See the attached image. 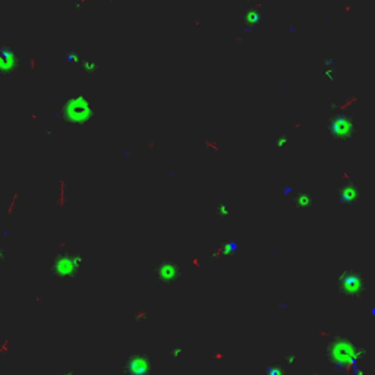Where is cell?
I'll list each match as a JSON object with an SVG mask.
<instances>
[{"label": "cell", "instance_id": "cell-1", "mask_svg": "<svg viewBox=\"0 0 375 375\" xmlns=\"http://www.w3.org/2000/svg\"><path fill=\"white\" fill-rule=\"evenodd\" d=\"M82 261L81 255H75V254H62L60 257H57L51 265V273L57 277V279H72L73 274L78 273L79 270V264Z\"/></svg>", "mask_w": 375, "mask_h": 375}, {"label": "cell", "instance_id": "cell-2", "mask_svg": "<svg viewBox=\"0 0 375 375\" xmlns=\"http://www.w3.org/2000/svg\"><path fill=\"white\" fill-rule=\"evenodd\" d=\"M155 274H157V279L163 283H174L179 276H180V268L177 264L174 262H170V261H163L160 262L157 267H155Z\"/></svg>", "mask_w": 375, "mask_h": 375}, {"label": "cell", "instance_id": "cell-3", "mask_svg": "<svg viewBox=\"0 0 375 375\" xmlns=\"http://www.w3.org/2000/svg\"><path fill=\"white\" fill-rule=\"evenodd\" d=\"M68 108H72L75 110V114H72L69 119L72 120H79V122H84L89 117L91 114V110L88 107V104H85L84 100H72L68 106Z\"/></svg>", "mask_w": 375, "mask_h": 375}, {"label": "cell", "instance_id": "cell-4", "mask_svg": "<svg viewBox=\"0 0 375 375\" xmlns=\"http://www.w3.org/2000/svg\"><path fill=\"white\" fill-rule=\"evenodd\" d=\"M148 363H150V360L147 359L145 355H134L128 360L126 366H128V371H131V372H145Z\"/></svg>", "mask_w": 375, "mask_h": 375}, {"label": "cell", "instance_id": "cell-5", "mask_svg": "<svg viewBox=\"0 0 375 375\" xmlns=\"http://www.w3.org/2000/svg\"><path fill=\"white\" fill-rule=\"evenodd\" d=\"M217 211H218V214H220V215H227V214L230 212V210L226 207V204H221V205L217 208Z\"/></svg>", "mask_w": 375, "mask_h": 375}]
</instances>
